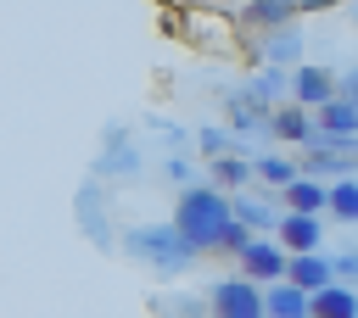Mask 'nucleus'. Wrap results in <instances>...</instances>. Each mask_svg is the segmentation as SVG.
<instances>
[{"label":"nucleus","mask_w":358,"mask_h":318,"mask_svg":"<svg viewBox=\"0 0 358 318\" xmlns=\"http://www.w3.org/2000/svg\"><path fill=\"white\" fill-rule=\"evenodd\" d=\"M207 184H213L218 195H241V190L252 184V162H246V156H235V151H224V156H213V162H207Z\"/></svg>","instance_id":"obj_7"},{"label":"nucleus","mask_w":358,"mask_h":318,"mask_svg":"<svg viewBox=\"0 0 358 318\" xmlns=\"http://www.w3.org/2000/svg\"><path fill=\"white\" fill-rule=\"evenodd\" d=\"M252 179H257V184H268V190H285L291 179H302V162H291V156L268 151L263 162H252Z\"/></svg>","instance_id":"obj_16"},{"label":"nucleus","mask_w":358,"mask_h":318,"mask_svg":"<svg viewBox=\"0 0 358 318\" xmlns=\"http://www.w3.org/2000/svg\"><path fill=\"white\" fill-rule=\"evenodd\" d=\"M168 223L179 229V240H185L196 257H201V251H218V240H224V229H229V195H218L213 184H185Z\"/></svg>","instance_id":"obj_1"},{"label":"nucleus","mask_w":358,"mask_h":318,"mask_svg":"<svg viewBox=\"0 0 358 318\" xmlns=\"http://www.w3.org/2000/svg\"><path fill=\"white\" fill-rule=\"evenodd\" d=\"M308 117H313V128H319V134H358V106H352V100H341V95H330V100H324V106H313Z\"/></svg>","instance_id":"obj_12"},{"label":"nucleus","mask_w":358,"mask_h":318,"mask_svg":"<svg viewBox=\"0 0 358 318\" xmlns=\"http://www.w3.org/2000/svg\"><path fill=\"white\" fill-rule=\"evenodd\" d=\"M285 285H296V290H324L330 285V257L324 251H308V257H285Z\"/></svg>","instance_id":"obj_8"},{"label":"nucleus","mask_w":358,"mask_h":318,"mask_svg":"<svg viewBox=\"0 0 358 318\" xmlns=\"http://www.w3.org/2000/svg\"><path fill=\"white\" fill-rule=\"evenodd\" d=\"M246 22L263 28V33L291 28V22H296V0H252V6H246Z\"/></svg>","instance_id":"obj_15"},{"label":"nucleus","mask_w":358,"mask_h":318,"mask_svg":"<svg viewBox=\"0 0 358 318\" xmlns=\"http://www.w3.org/2000/svg\"><path fill=\"white\" fill-rule=\"evenodd\" d=\"M280 201H285V212H313V218H319V212H324V184L302 173V179H291V184L280 190Z\"/></svg>","instance_id":"obj_14"},{"label":"nucleus","mask_w":358,"mask_h":318,"mask_svg":"<svg viewBox=\"0 0 358 318\" xmlns=\"http://www.w3.org/2000/svg\"><path fill=\"white\" fill-rule=\"evenodd\" d=\"M330 95H336V73H330V67H313V61H308V67L291 73V106L313 112V106H324Z\"/></svg>","instance_id":"obj_6"},{"label":"nucleus","mask_w":358,"mask_h":318,"mask_svg":"<svg viewBox=\"0 0 358 318\" xmlns=\"http://www.w3.org/2000/svg\"><path fill=\"white\" fill-rule=\"evenodd\" d=\"M336 95H341V100H352V106H358V67H352V73H347V78H336Z\"/></svg>","instance_id":"obj_23"},{"label":"nucleus","mask_w":358,"mask_h":318,"mask_svg":"<svg viewBox=\"0 0 358 318\" xmlns=\"http://www.w3.org/2000/svg\"><path fill=\"white\" fill-rule=\"evenodd\" d=\"M207 318H263V285L252 279H218L207 290Z\"/></svg>","instance_id":"obj_3"},{"label":"nucleus","mask_w":358,"mask_h":318,"mask_svg":"<svg viewBox=\"0 0 358 318\" xmlns=\"http://www.w3.org/2000/svg\"><path fill=\"white\" fill-rule=\"evenodd\" d=\"M352 296H358V279H352Z\"/></svg>","instance_id":"obj_26"},{"label":"nucleus","mask_w":358,"mask_h":318,"mask_svg":"<svg viewBox=\"0 0 358 318\" xmlns=\"http://www.w3.org/2000/svg\"><path fill=\"white\" fill-rule=\"evenodd\" d=\"M229 218H235V223H246L252 234H274V223H280V212H274V206L246 201V195H229Z\"/></svg>","instance_id":"obj_17"},{"label":"nucleus","mask_w":358,"mask_h":318,"mask_svg":"<svg viewBox=\"0 0 358 318\" xmlns=\"http://www.w3.org/2000/svg\"><path fill=\"white\" fill-rule=\"evenodd\" d=\"M235 257H241V279H252V285H274V279H285V251L274 245V234H252Z\"/></svg>","instance_id":"obj_5"},{"label":"nucleus","mask_w":358,"mask_h":318,"mask_svg":"<svg viewBox=\"0 0 358 318\" xmlns=\"http://www.w3.org/2000/svg\"><path fill=\"white\" fill-rule=\"evenodd\" d=\"M308 318H358V296H352V285H324V290H313L308 296Z\"/></svg>","instance_id":"obj_9"},{"label":"nucleus","mask_w":358,"mask_h":318,"mask_svg":"<svg viewBox=\"0 0 358 318\" xmlns=\"http://www.w3.org/2000/svg\"><path fill=\"white\" fill-rule=\"evenodd\" d=\"M263 123H268V112H263V106H252V100H246V89H235V95H229V128L257 134Z\"/></svg>","instance_id":"obj_20"},{"label":"nucleus","mask_w":358,"mask_h":318,"mask_svg":"<svg viewBox=\"0 0 358 318\" xmlns=\"http://www.w3.org/2000/svg\"><path fill=\"white\" fill-rule=\"evenodd\" d=\"M196 145H201V156L213 162V156H224V151H229V134H224V128H201V139H196Z\"/></svg>","instance_id":"obj_22"},{"label":"nucleus","mask_w":358,"mask_h":318,"mask_svg":"<svg viewBox=\"0 0 358 318\" xmlns=\"http://www.w3.org/2000/svg\"><path fill=\"white\" fill-rule=\"evenodd\" d=\"M330 279H336V285H352V279H358V251L330 257Z\"/></svg>","instance_id":"obj_21"},{"label":"nucleus","mask_w":358,"mask_h":318,"mask_svg":"<svg viewBox=\"0 0 358 318\" xmlns=\"http://www.w3.org/2000/svg\"><path fill=\"white\" fill-rule=\"evenodd\" d=\"M263 128H268L274 139H285V145H308L313 117H308L302 106H291V100H285V106H274V112H268V123H263Z\"/></svg>","instance_id":"obj_10"},{"label":"nucleus","mask_w":358,"mask_h":318,"mask_svg":"<svg viewBox=\"0 0 358 318\" xmlns=\"http://www.w3.org/2000/svg\"><path fill=\"white\" fill-rule=\"evenodd\" d=\"M263 318H308V290H296L285 279L263 285Z\"/></svg>","instance_id":"obj_11"},{"label":"nucleus","mask_w":358,"mask_h":318,"mask_svg":"<svg viewBox=\"0 0 358 318\" xmlns=\"http://www.w3.org/2000/svg\"><path fill=\"white\" fill-rule=\"evenodd\" d=\"M324 212L341 218V223H358V184H352V173L324 184Z\"/></svg>","instance_id":"obj_18"},{"label":"nucleus","mask_w":358,"mask_h":318,"mask_svg":"<svg viewBox=\"0 0 358 318\" xmlns=\"http://www.w3.org/2000/svg\"><path fill=\"white\" fill-rule=\"evenodd\" d=\"M274 245H280L285 257H308V251H319V245H324V218H313V212H280V223H274Z\"/></svg>","instance_id":"obj_4"},{"label":"nucleus","mask_w":358,"mask_h":318,"mask_svg":"<svg viewBox=\"0 0 358 318\" xmlns=\"http://www.w3.org/2000/svg\"><path fill=\"white\" fill-rule=\"evenodd\" d=\"M302 56V33L296 28H274L268 39H263V61L268 67H285V61H296Z\"/></svg>","instance_id":"obj_19"},{"label":"nucleus","mask_w":358,"mask_h":318,"mask_svg":"<svg viewBox=\"0 0 358 318\" xmlns=\"http://www.w3.org/2000/svg\"><path fill=\"white\" fill-rule=\"evenodd\" d=\"M129 251H134L145 268H157V273H185V268L196 262V251L179 240L173 223H140V229H129Z\"/></svg>","instance_id":"obj_2"},{"label":"nucleus","mask_w":358,"mask_h":318,"mask_svg":"<svg viewBox=\"0 0 358 318\" xmlns=\"http://www.w3.org/2000/svg\"><path fill=\"white\" fill-rule=\"evenodd\" d=\"M285 89H291V73H285V67H263V73L246 84V100H252V106H263V112H274Z\"/></svg>","instance_id":"obj_13"},{"label":"nucleus","mask_w":358,"mask_h":318,"mask_svg":"<svg viewBox=\"0 0 358 318\" xmlns=\"http://www.w3.org/2000/svg\"><path fill=\"white\" fill-rule=\"evenodd\" d=\"M168 179H173V184L185 190V184H190V167H185V162H168Z\"/></svg>","instance_id":"obj_24"},{"label":"nucleus","mask_w":358,"mask_h":318,"mask_svg":"<svg viewBox=\"0 0 358 318\" xmlns=\"http://www.w3.org/2000/svg\"><path fill=\"white\" fill-rule=\"evenodd\" d=\"M352 184H358V167H352Z\"/></svg>","instance_id":"obj_25"}]
</instances>
